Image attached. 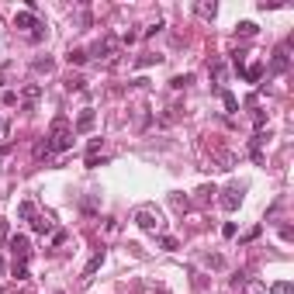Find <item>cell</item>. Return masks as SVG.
I'll return each mask as SVG.
<instances>
[{
  "instance_id": "5",
  "label": "cell",
  "mask_w": 294,
  "mask_h": 294,
  "mask_svg": "<svg viewBox=\"0 0 294 294\" xmlns=\"http://www.w3.org/2000/svg\"><path fill=\"white\" fill-rule=\"evenodd\" d=\"M104 260H107V253H104V249H97V253L90 256V263L83 267V281H90V277H94V274H97V270L104 267Z\"/></svg>"
},
{
  "instance_id": "7",
  "label": "cell",
  "mask_w": 294,
  "mask_h": 294,
  "mask_svg": "<svg viewBox=\"0 0 294 294\" xmlns=\"http://www.w3.org/2000/svg\"><path fill=\"white\" fill-rule=\"evenodd\" d=\"M94 121H97L94 107H83V114L76 118V128H73V132H90V128H94Z\"/></svg>"
},
{
  "instance_id": "14",
  "label": "cell",
  "mask_w": 294,
  "mask_h": 294,
  "mask_svg": "<svg viewBox=\"0 0 294 294\" xmlns=\"http://www.w3.org/2000/svg\"><path fill=\"white\" fill-rule=\"evenodd\" d=\"M66 59H70V63H73V66H83V63H87V59H90V56H87V52H83V49H70V56H66Z\"/></svg>"
},
{
  "instance_id": "11",
  "label": "cell",
  "mask_w": 294,
  "mask_h": 294,
  "mask_svg": "<svg viewBox=\"0 0 294 294\" xmlns=\"http://www.w3.org/2000/svg\"><path fill=\"white\" fill-rule=\"evenodd\" d=\"M201 263H204V267H211V270H221V267H225V260H221L218 253H208V256H201Z\"/></svg>"
},
{
  "instance_id": "6",
  "label": "cell",
  "mask_w": 294,
  "mask_h": 294,
  "mask_svg": "<svg viewBox=\"0 0 294 294\" xmlns=\"http://www.w3.org/2000/svg\"><path fill=\"white\" fill-rule=\"evenodd\" d=\"M14 28H31V31H35V28H42V24H38V17H35L31 10H17V14H14Z\"/></svg>"
},
{
  "instance_id": "23",
  "label": "cell",
  "mask_w": 294,
  "mask_h": 294,
  "mask_svg": "<svg viewBox=\"0 0 294 294\" xmlns=\"http://www.w3.org/2000/svg\"><path fill=\"white\" fill-rule=\"evenodd\" d=\"M35 70H38V73H49V70H52V59H49V56H45V59H35Z\"/></svg>"
},
{
  "instance_id": "29",
  "label": "cell",
  "mask_w": 294,
  "mask_h": 294,
  "mask_svg": "<svg viewBox=\"0 0 294 294\" xmlns=\"http://www.w3.org/2000/svg\"><path fill=\"white\" fill-rule=\"evenodd\" d=\"M221 235L232 239V235H235V221H225V225H221Z\"/></svg>"
},
{
  "instance_id": "28",
  "label": "cell",
  "mask_w": 294,
  "mask_h": 294,
  "mask_svg": "<svg viewBox=\"0 0 294 294\" xmlns=\"http://www.w3.org/2000/svg\"><path fill=\"white\" fill-rule=\"evenodd\" d=\"M246 294H263V284H260V281H249V284H246Z\"/></svg>"
},
{
  "instance_id": "16",
  "label": "cell",
  "mask_w": 294,
  "mask_h": 294,
  "mask_svg": "<svg viewBox=\"0 0 294 294\" xmlns=\"http://www.w3.org/2000/svg\"><path fill=\"white\" fill-rule=\"evenodd\" d=\"M38 97H42V87H28V90H24V107H31Z\"/></svg>"
},
{
  "instance_id": "24",
  "label": "cell",
  "mask_w": 294,
  "mask_h": 294,
  "mask_svg": "<svg viewBox=\"0 0 294 294\" xmlns=\"http://www.w3.org/2000/svg\"><path fill=\"white\" fill-rule=\"evenodd\" d=\"M170 201H173V208H177V211H187V204H191V201H187V197H180V194H173Z\"/></svg>"
},
{
  "instance_id": "35",
  "label": "cell",
  "mask_w": 294,
  "mask_h": 294,
  "mask_svg": "<svg viewBox=\"0 0 294 294\" xmlns=\"http://www.w3.org/2000/svg\"><path fill=\"white\" fill-rule=\"evenodd\" d=\"M0 83H3V73H0Z\"/></svg>"
},
{
  "instance_id": "31",
  "label": "cell",
  "mask_w": 294,
  "mask_h": 294,
  "mask_svg": "<svg viewBox=\"0 0 294 294\" xmlns=\"http://www.w3.org/2000/svg\"><path fill=\"white\" fill-rule=\"evenodd\" d=\"M242 63H246V52H235V59H232V66L242 73Z\"/></svg>"
},
{
  "instance_id": "12",
  "label": "cell",
  "mask_w": 294,
  "mask_h": 294,
  "mask_svg": "<svg viewBox=\"0 0 294 294\" xmlns=\"http://www.w3.org/2000/svg\"><path fill=\"white\" fill-rule=\"evenodd\" d=\"M242 76H246V80H249V83H256V80H260V76H263V63H253V66H249V70H242Z\"/></svg>"
},
{
  "instance_id": "3",
  "label": "cell",
  "mask_w": 294,
  "mask_h": 294,
  "mask_svg": "<svg viewBox=\"0 0 294 294\" xmlns=\"http://www.w3.org/2000/svg\"><path fill=\"white\" fill-rule=\"evenodd\" d=\"M10 256H14V263L28 267V260H31V242H28V235H10Z\"/></svg>"
},
{
  "instance_id": "25",
  "label": "cell",
  "mask_w": 294,
  "mask_h": 294,
  "mask_svg": "<svg viewBox=\"0 0 294 294\" xmlns=\"http://www.w3.org/2000/svg\"><path fill=\"white\" fill-rule=\"evenodd\" d=\"M159 246H163V249H180V242H177L173 235H163V239H159Z\"/></svg>"
},
{
  "instance_id": "17",
  "label": "cell",
  "mask_w": 294,
  "mask_h": 294,
  "mask_svg": "<svg viewBox=\"0 0 294 294\" xmlns=\"http://www.w3.org/2000/svg\"><path fill=\"white\" fill-rule=\"evenodd\" d=\"M194 10H197L201 17H215V14H218V7H215V3H197Z\"/></svg>"
},
{
  "instance_id": "10",
  "label": "cell",
  "mask_w": 294,
  "mask_h": 294,
  "mask_svg": "<svg viewBox=\"0 0 294 294\" xmlns=\"http://www.w3.org/2000/svg\"><path fill=\"white\" fill-rule=\"evenodd\" d=\"M191 83H194V73H180V76H173V80H170V87H173V90H184V87H191Z\"/></svg>"
},
{
  "instance_id": "36",
  "label": "cell",
  "mask_w": 294,
  "mask_h": 294,
  "mask_svg": "<svg viewBox=\"0 0 294 294\" xmlns=\"http://www.w3.org/2000/svg\"><path fill=\"white\" fill-rule=\"evenodd\" d=\"M0 291H3V288H0Z\"/></svg>"
},
{
  "instance_id": "4",
  "label": "cell",
  "mask_w": 294,
  "mask_h": 294,
  "mask_svg": "<svg viewBox=\"0 0 294 294\" xmlns=\"http://www.w3.org/2000/svg\"><path fill=\"white\" fill-rule=\"evenodd\" d=\"M218 204H221V211H235V208L242 204V191H239V187H228V191H221Z\"/></svg>"
},
{
  "instance_id": "26",
  "label": "cell",
  "mask_w": 294,
  "mask_h": 294,
  "mask_svg": "<svg viewBox=\"0 0 294 294\" xmlns=\"http://www.w3.org/2000/svg\"><path fill=\"white\" fill-rule=\"evenodd\" d=\"M152 63H163V56H142L135 66H142V70H146V66H152Z\"/></svg>"
},
{
  "instance_id": "18",
  "label": "cell",
  "mask_w": 294,
  "mask_h": 294,
  "mask_svg": "<svg viewBox=\"0 0 294 294\" xmlns=\"http://www.w3.org/2000/svg\"><path fill=\"white\" fill-rule=\"evenodd\" d=\"M221 100H225V111H239V100H235V94L221 90Z\"/></svg>"
},
{
  "instance_id": "8",
  "label": "cell",
  "mask_w": 294,
  "mask_h": 294,
  "mask_svg": "<svg viewBox=\"0 0 294 294\" xmlns=\"http://www.w3.org/2000/svg\"><path fill=\"white\" fill-rule=\"evenodd\" d=\"M274 70H277V73L288 70V45H281V49L274 52Z\"/></svg>"
},
{
  "instance_id": "22",
  "label": "cell",
  "mask_w": 294,
  "mask_h": 294,
  "mask_svg": "<svg viewBox=\"0 0 294 294\" xmlns=\"http://www.w3.org/2000/svg\"><path fill=\"white\" fill-rule=\"evenodd\" d=\"M83 83H87L83 76H70V80H66V90H83Z\"/></svg>"
},
{
  "instance_id": "1",
  "label": "cell",
  "mask_w": 294,
  "mask_h": 294,
  "mask_svg": "<svg viewBox=\"0 0 294 294\" xmlns=\"http://www.w3.org/2000/svg\"><path fill=\"white\" fill-rule=\"evenodd\" d=\"M45 142L52 146V152H66V149H73V128H70V121H66L63 114L52 118V128H49Z\"/></svg>"
},
{
  "instance_id": "30",
  "label": "cell",
  "mask_w": 294,
  "mask_h": 294,
  "mask_svg": "<svg viewBox=\"0 0 294 294\" xmlns=\"http://www.w3.org/2000/svg\"><path fill=\"white\" fill-rule=\"evenodd\" d=\"M14 277H17V281H28V267H21V263H14Z\"/></svg>"
},
{
  "instance_id": "27",
  "label": "cell",
  "mask_w": 294,
  "mask_h": 294,
  "mask_svg": "<svg viewBox=\"0 0 294 294\" xmlns=\"http://www.w3.org/2000/svg\"><path fill=\"white\" fill-rule=\"evenodd\" d=\"M35 156H38V159H42V156H52V146H49V142H38V146H35Z\"/></svg>"
},
{
  "instance_id": "2",
  "label": "cell",
  "mask_w": 294,
  "mask_h": 294,
  "mask_svg": "<svg viewBox=\"0 0 294 294\" xmlns=\"http://www.w3.org/2000/svg\"><path fill=\"white\" fill-rule=\"evenodd\" d=\"M135 225H139V228H142V232H152V235H156V232H159V228H163V218H159V211H156V208H139V211H135Z\"/></svg>"
},
{
  "instance_id": "32",
  "label": "cell",
  "mask_w": 294,
  "mask_h": 294,
  "mask_svg": "<svg viewBox=\"0 0 294 294\" xmlns=\"http://www.w3.org/2000/svg\"><path fill=\"white\" fill-rule=\"evenodd\" d=\"M253 125H256V128H263V125H267V114H263V111H256V114H253Z\"/></svg>"
},
{
  "instance_id": "34",
  "label": "cell",
  "mask_w": 294,
  "mask_h": 294,
  "mask_svg": "<svg viewBox=\"0 0 294 294\" xmlns=\"http://www.w3.org/2000/svg\"><path fill=\"white\" fill-rule=\"evenodd\" d=\"M3 242H7V221L0 218V246H3Z\"/></svg>"
},
{
  "instance_id": "21",
  "label": "cell",
  "mask_w": 294,
  "mask_h": 294,
  "mask_svg": "<svg viewBox=\"0 0 294 294\" xmlns=\"http://www.w3.org/2000/svg\"><path fill=\"white\" fill-rule=\"evenodd\" d=\"M211 76H215L218 83H225V63H211Z\"/></svg>"
},
{
  "instance_id": "19",
  "label": "cell",
  "mask_w": 294,
  "mask_h": 294,
  "mask_svg": "<svg viewBox=\"0 0 294 294\" xmlns=\"http://www.w3.org/2000/svg\"><path fill=\"white\" fill-rule=\"evenodd\" d=\"M270 294H294V288L288 284V281H277V284L270 288Z\"/></svg>"
},
{
  "instance_id": "37",
  "label": "cell",
  "mask_w": 294,
  "mask_h": 294,
  "mask_svg": "<svg viewBox=\"0 0 294 294\" xmlns=\"http://www.w3.org/2000/svg\"><path fill=\"white\" fill-rule=\"evenodd\" d=\"M59 294H63V291H59Z\"/></svg>"
},
{
  "instance_id": "20",
  "label": "cell",
  "mask_w": 294,
  "mask_h": 294,
  "mask_svg": "<svg viewBox=\"0 0 294 294\" xmlns=\"http://www.w3.org/2000/svg\"><path fill=\"white\" fill-rule=\"evenodd\" d=\"M218 159H221V170H232L235 166V156L232 152H218Z\"/></svg>"
},
{
  "instance_id": "33",
  "label": "cell",
  "mask_w": 294,
  "mask_h": 294,
  "mask_svg": "<svg viewBox=\"0 0 294 294\" xmlns=\"http://www.w3.org/2000/svg\"><path fill=\"white\" fill-rule=\"evenodd\" d=\"M291 235H294V228H291V225H281V239H284V242H288V239H291Z\"/></svg>"
},
{
  "instance_id": "9",
  "label": "cell",
  "mask_w": 294,
  "mask_h": 294,
  "mask_svg": "<svg viewBox=\"0 0 294 294\" xmlns=\"http://www.w3.org/2000/svg\"><path fill=\"white\" fill-rule=\"evenodd\" d=\"M235 35H239V38H253V35H256V24H253V21H239V24H235Z\"/></svg>"
},
{
  "instance_id": "15",
  "label": "cell",
  "mask_w": 294,
  "mask_h": 294,
  "mask_svg": "<svg viewBox=\"0 0 294 294\" xmlns=\"http://www.w3.org/2000/svg\"><path fill=\"white\" fill-rule=\"evenodd\" d=\"M31 228L42 232V235H49V232H52V221H49V218H31Z\"/></svg>"
},
{
  "instance_id": "13",
  "label": "cell",
  "mask_w": 294,
  "mask_h": 294,
  "mask_svg": "<svg viewBox=\"0 0 294 294\" xmlns=\"http://www.w3.org/2000/svg\"><path fill=\"white\" fill-rule=\"evenodd\" d=\"M17 215H21L24 221H31L35 218V204H31V201H21V204H17Z\"/></svg>"
}]
</instances>
